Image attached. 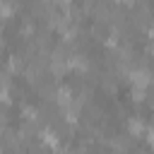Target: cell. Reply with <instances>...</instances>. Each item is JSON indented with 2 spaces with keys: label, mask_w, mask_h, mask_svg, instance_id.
Here are the masks:
<instances>
[{
  "label": "cell",
  "mask_w": 154,
  "mask_h": 154,
  "mask_svg": "<svg viewBox=\"0 0 154 154\" xmlns=\"http://www.w3.org/2000/svg\"><path fill=\"white\" fill-rule=\"evenodd\" d=\"M144 128H147V125H144L140 118H130V120H128V132L135 135V137H140V135L144 132Z\"/></svg>",
  "instance_id": "2"
},
{
  "label": "cell",
  "mask_w": 154,
  "mask_h": 154,
  "mask_svg": "<svg viewBox=\"0 0 154 154\" xmlns=\"http://www.w3.org/2000/svg\"><path fill=\"white\" fill-rule=\"evenodd\" d=\"M38 137H41V142H43V144H48L51 149H55V152H58V144H60V137L55 135V130H51V128H46V130H41V132H38Z\"/></svg>",
  "instance_id": "1"
}]
</instances>
